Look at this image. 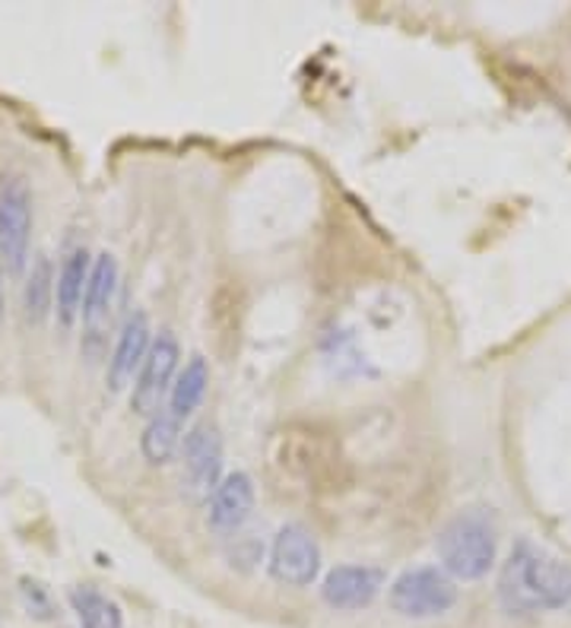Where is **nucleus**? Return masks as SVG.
I'll return each mask as SVG.
<instances>
[{
	"mask_svg": "<svg viewBox=\"0 0 571 628\" xmlns=\"http://www.w3.org/2000/svg\"><path fill=\"white\" fill-rule=\"evenodd\" d=\"M499 600L508 613H571V565L543 546L521 540L499 574Z\"/></svg>",
	"mask_w": 571,
	"mask_h": 628,
	"instance_id": "1",
	"label": "nucleus"
},
{
	"mask_svg": "<svg viewBox=\"0 0 571 628\" xmlns=\"http://www.w3.org/2000/svg\"><path fill=\"white\" fill-rule=\"evenodd\" d=\"M436 553L441 568L454 581H479L496 568L499 556V521L492 508H461L438 530Z\"/></svg>",
	"mask_w": 571,
	"mask_h": 628,
	"instance_id": "2",
	"label": "nucleus"
},
{
	"mask_svg": "<svg viewBox=\"0 0 571 628\" xmlns=\"http://www.w3.org/2000/svg\"><path fill=\"white\" fill-rule=\"evenodd\" d=\"M388 603L404 619H436L457 603V584L438 565H416L394 578Z\"/></svg>",
	"mask_w": 571,
	"mask_h": 628,
	"instance_id": "3",
	"label": "nucleus"
},
{
	"mask_svg": "<svg viewBox=\"0 0 571 628\" xmlns=\"http://www.w3.org/2000/svg\"><path fill=\"white\" fill-rule=\"evenodd\" d=\"M33 245V188L23 175L0 178V261L20 276Z\"/></svg>",
	"mask_w": 571,
	"mask_h": 628,
	"instance_id": "4",
	"label": "nucleus"
},
{
	"mask_svg": "<svg viewBox=\"0 0 571 628\" xmlns=\"http://www.w3.org/2000/svg\"><path fill=\"white\" fill-rule=\"evenodd\" d=\"M178 371H181V346H178L175 333L163 331L159 336H153L150 353H146V359L134 378L131 406H134L136 416L153 419L156 413L166 410L168 391H171Z\"/></svg>",
	"mask_w": 571,
	"mask_h": 628,
	"instance_id": "5",
	"label": "nucleus"
},
{
	"mask_svg": "<svg viewBox=\"0 0 571 628\" xmlns=\"http://www.w3.org/2000/svg\"><path fill=\"white\" fill-rule=\"evenodd\" d=\"M270 574L286 588H308L321 574V546L302 524H283L270 546Z\"/></svg>",
	"mask_w": 571,
	"mask_h": 628,
	"instance_id": "6",
	"label": "nucleus"
},
{
	"mask_svg": "<svg viewBox=\"0 0 571 628\" xmlns=\"http://www.w3.org/2000/svg\"><path fill=\"white\" fill-rule=\"evenodd\" d=\"M181 483L194 498H210L223 479V438L219 429L201 423L181 438Z\"/></svg>",
	"mask_w": 571,
	"mask_h": 628,
	"instance_id": "7",
	"label": "nucleus"
},
{
	"mask_svg": "<svg viewBox=\"0 0 571 628\" xmlns=\"http://www.w3.org/2000/svg\"><path fill=\"white\" fill-rule=\"evenodd\" d=\"M384 581L388 574L374 565H336L321 584V596L331 609L356 613L378 600Z\"/></svg>",
	"mask_w": 571,
	"mask_h": 628,
	"instance_id": "8",
	"label": "nucleus"
},
{
	"mask_svg": "<svg viewBox=\"0 0 571 628\" xmlns=\"http://www.w3.org/2000/svg\"><path fill=\"white\" fill-rule=\"evenodd\" d=\"M118 283H121V266L111 251H102L93 258V270H90V283H86V296H83V331L86 336L99 340L102 333L111 324V311L118 301Z\"/></svg>",
	"mask_w": 571,
	"mask_h": 628,
	"instance_id": "9",
	"label": "nucleus"
},
{
	"mask_svg": "<svg viewBox=\"0 0 571 628\" xmlns=\"http://www.w3.org/2000/svg\"><path fill=\"white\" fill-rule=\"evenodd\" d=\"M254 479L248 476V473H226L223 479H219V486L213 489V496H210V514H206V521H210V528L216 530V533H236L248 524V518L254 514Z\"/></svg>",
	"mask_w": 571,
	"mask_h": 628,
	"instance_id": "10",
	"label": "nucleus"
},
{
	"mask_svg": "<svg viewBox=\"0 0 571 628\" xmlns=\"http://www.w3.org/2000/svg\"><path fill=\"white\" fill-rule=\"evenodd\" d=\"M150 343H153V331H150V318L143 311H134L124 328L118 333V343H115V353L108 359V391H124L131 381L136 378L140 365L150 353Z\"/></svg>",
	"mask_w": 571,
	"mask_h": 628,
	"instance_id": "11",
	"label": "nucleus"
},
{
	"mask_svg": "<svg viewBox=\"0 0 571 628\" xmlns=\"http://www.w3.org/2000/svg\"><path fill=\"white\" fill-rule=\"evenodd\" d=\"M90 270H93V258H90L86 248H73L64 258L61 270H58V280H55V315H58L61 328H73L80 311H83Z\"/></svg>",
	"mask_w": 571,
	"mask_h": 628,
	"instance_id": "12",
	"label": "nucleus"
},
{
	"mask_svg": "<svg viewBox=\"0 0 571 628\" xmlns=\"http://www.w3.org/2000/svg\"><path fill=\"white\" fill-rule=\"evenodd\" d=\"M206 388H210V365H206L201 353H194L188 363L181 365V371H178V378H175V384L168 391L166 413H171L185 426L201 410Z\"/></svg>",
	"mask_w": 571,
	"mask_h": 628,
	"instance_id": "13",
	"label": "nucleus"
},
{
	"mask_svg": "<svg viewBox=\"0 0 571 628\" xmlns=\"http://www.w3.org/2000/svg\"><path fill=\"white\" fill-rule=\"evenodd\" d=\"M70 606L80 619L83 628H124V616H121V606L105 596L96 588H73L70 591Z\"/></svg>",
	"mask_w": 571,
	"mask_h": 628,
	"instance_id": "14",
	"label": "nucleus"
},
{
	"mask_svg": "<svg viewBox=\"0 0 571 628\" xmlns=\"http://www.w3.org/2000/svg\"><path fill=\"white\" fill-rule=\"evenodd\" d=\"M140 451H143V458L150 463H156V466H163L168 463L178 451H181V423L171 416V413H156L150 423H146V429L140 435Z\"/></svg>",
	"mask_w": 571,
	"mask_h": 628,
	"instance_id": "15",
	"label": "nucleus"
},
{
	"mask_svg": "<svg viewBox=\"0 0 571 628\" xmlns=\"http://www.w3.org/2000/svg\"><path fill=\"white\" fill-rule=\"evenodd\" d=\"M51 301H55V276H51V261L48 258H38L29 270V280H26V293H23V308H26V318L38 324L48 311H51Z\"/></svg>",
	"mask_w": 571,
	"mask_h": 628,
	"instance_id": "16",
	"label": "nucleus"
},
{
	"mask_svg": "<svg viewBox=\"0 0 571 628\" xmlns=\"http://www.w3.org/2000/svg\"><path fill=\"white\" fill-rule=\"evenodd\" d=\"M20 594H23V603H26L29 616H35V619H51L55 616V603H51V596H48V591L38 581L23 578L20 581Z\"/></svg>",
	"mask_w": 571,
	"mask_h": 628,
	"instance_id": "17",
	"label": "nucleus"
},
{
	"mask_svg": "<svg viewBox=\"0 0 571 628\" xmlns=\"http://www.w3.org/2000/svg\"><path fill=\"white\" fill-rule=\"evenodd\" d=\"M0 321H3V286H0Z\"/></svg>",
	"mask_w": 571,
	"mask_h": 628,
	"instance_id": "18",
	"label": "nucleus"
}]
</instances>
